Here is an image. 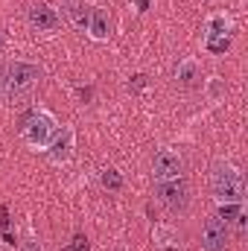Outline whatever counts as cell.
Returning a JSON list of instances; mask_svg holds the SVG:
<instances>
[{"label": "cell", "instance_id": "6", "mask_svg": "<svg viewBox=\"0 0 248 251\" xmlns=\"http://www.w3.org/2000/svg\"><path fill=\"white\" fill-rule=\"evenodd\" d=\"M228 243H231V228H228V222H225L219 213L207 216L204 225H201V249L204 251H225Z\"/></svg>", "mask_w": 248, "mask_h": 251}, {"label": "cell", "instance_id": "9", "mask_svg": "<svg viewBox=\"0 0 248 251\" xmlns=\"http://www.w3.org/2000/svg\"><path fill=\"white\" fill-rule=\"evenodd\" d=\"M59 24H62V18H59V12H56L53 6L38 3V6L29 9V26H32V29H38V32H53V29H59Z\"/></svg>", "mask_w": 248, "mask_h": 251}, {"label": "cell", "instance_id": "17", "mask_svg": "<svg viewBox=\"0 0 248 251\" xmlns=\"http://www.w3.org/2000/svg\"><path fill=\"white\" fill-rule=\"evenodd\" d=\"M0 228L9 234V210H6V207H0Z\"/></svg>", "mask_w": 248, "mask_h": 251}, {"label": "cell", "instance_id": "22", "mask_svg": "<svg viewBox=\"0 0 248 251\" xmlns=\"http://www.w3.org/2000/svg\"><path fill=\"white\" fill-rule=\"evenodd\" d=\"M64 251H73V249H64Z\"/></svg>", "mask_w": 248, "mask_h": 251}, {"label": "cell", "instance_id": "19", "mask_svg": "<svg viewBox=\"0 0 248 251\" xmlns=\"http://www.w3.org/2000/svg\"><path fill=\"white\" fill-rule=\"evenodd\" d=\"M134 6H137V12H146L149 9V0H134Z\"/></svg>", "mask_w": 248, "mask_h": 251}, {"label": "cell", "instance_id": "4", "mask_svg": "<svg viewBox=\"0 0 248 251\" xmlns=\"http://www.w3.org/2000/svg\"><path fill=\"white\" fill-rule=\"evenodd\" d=\"M231 29H234L231 18H225V15L207 18V24H204V50L213 53V56L228 53V47H231Z\"/></svg>", "mask_w": 248, "mask_h": 251}, {"label": "cell", "instance_id": "11", "mask_svg": "<svg viewBox=\"0 0 248 251\" xmlns=\"http://www.w3.org/2000/svg\"><path fill=\"white\" fill-rule=\"evenodd\" d=\"M64 15H67V21L73 24V29H79V32L88 29L91 12H88V6H85L82 0H67V3H64Z\"/></svg>", "mask_w": 248, "mask_h": 251}, {"label": "cell", "instance_id": "2", "mask_svg": "<svg viewBox=\"0 0 248 251\" xmlns=\"http://www.w3.org/2000/svg\"><path fill=\"white\" fill-rule=\"evenodd\" d=\"M210 193H213L216 204H243L246 201L243 173L228 161H216L210 167Z\"/></svg>", "mask_w": 248, "mask_h": 251}, {"label": "cell", "instance_id": "18", "mask_svg": "<svg viewBox=\"0 0 248 251\" xmlns=\"http://www.w3.org/2000/svg\"><path fill=\"white\" fill-rule=\"evenodd\" d=\"M21 251H41V246H38L35 240H26V243H24V249H21Z\"/></svg>", "mask_w": 248, "mask_h": 251}, {"label": "cell", "instance_id": "16", "mask_svg": "<svg viewBox=\"0 0 248 251\" xmlns=\"http://www.w3.org/2000/svg\"><path fill=\"white\" fill-rule=\"evenodd\" d=\"M70 249H73V251H88V240H85V237H76Z\"/></svg>", "mask_w": 248, "mask_h": 251}, {"label": "cell", "instance_id": "5", "mask_svg": "<svg viewBox=\"0 0 248 251\" xmlns=\"http://www.w3.org/2000/svg\"><path fill=\"white\" fill-rule=\"evenodd\" d=\"M155 196L164 207L173 213H184L190 207V187L184 178H170V181H155Z\"/></svg>", "mask_w": 248, "mask_h": 251}, {"label": "cell", "instance_id": "3", "mask_svg": "<svg viewBox=\"0 0 248 251\" xmlns=\"http://www.w3.org/2000/svg\"><path fill=\"white\" fill-rule=\"evenodd\" d=\"M56 134H59V120L47 108H35L21 126V140L35 152H47Z\"/></svg>", "mask_w": 248, "mask_h": 251}, {"label": "cell", "instance_id": "21", "mask_svg": "<svg viewBox=\"0 0 248 251\" xmlns=\"http://www.w3.org/2000/svg\"><path fill=\"white\" fill-rule=\"evenodd\" d=\"M0 47H3V38H0Z\"/></svg>", "mask_w": 248, "mask_h": 251}, {"label": "cell", "instance_id": "1", "mask_svg": "<svg viewBox=\"0 0 248 251\" xmlns=\"http://www.w3.org/2000/svg\"><path fill=\"white\" fill-rule=\"evenodd\" d=\"M41 79V67L32 62H12L3 76V97L12 105H26Z\"/></svg>", "mask_w": 248, "mask_h": 251}, {"label": "cell", "instance_id": "7", "mask_svg": "<svg viewBox=\"0 0 248 251\" xmlns=\"http://www.w3.org/2000/svg\"><path fill=\"white\" fill-rule=\"evenodd\" d=\"M184 173V158L173 149H161L152 158V178L155 181H170V178H181Z\"/></svg>", "mask_w": 248, "mask_h": 251}, {"label": "cell", "instance_id": "12", "mask_svg": "<svg viewBox=\"0 0 248 251\" xmlns=\"http://www.w3.org/2000/svg\"><path fill=\"white\" fill-rule=\"evenodd\" d=\"M196 82H198V62H196L193 56H187V59H181L178 67H175V85H178V88H193Z\"/></svg>", "mask_w": 248, "mask_h": 251}, {"label": "cell", "instance_id": "14", "mask_svg": "<svg viewBox=\"0 0 248 251\" xmlns=\"http://www.w3.org/2000/svg\"><path fill=\"white\" fill-rule=\"evenodd\" d=\"M102 187L111 190V193H120V190H123V176H120L117 170H105V173H102Z\"/></svg>", "mask_w": 248, "mask_h": 251}, {"label": "cell", "instance_id": "8", "mask_svg": "<svg viewBox=\"0 0 248 251\" xmlns=\"http://www.w3.org/2000/svg\"><path fill=\"white\" fill-rule=\"evenodd\" d=\"M73 146H76V131L70 126H64L62 131L53 137V143L47 146V155H50L53 164H67L70 155H73Z\"/></svg>", "mask_w": 248, "mask_h": 251}, {"label": "cell", "instance_id": "13", "mask_svg": "<svg viewBox=\"0 0 248 251\" xmlns=\"http://www.w3.org/2000/svg\"><path fill=\"white\" fill-rule=\"evenodd\" d=\"M152 240H155V249L161 251V249H170V246H178V234L173 231V228H155L152 231Z\"/></svg>", "mask_w": 248, "mask_h": 251}, {"label": "cell", "instance_id": "20", "mask_svg": "<svg viewBox=\"0 0 248 251\" xmlns=\"http://www.w3.org/2000/svg\"><path fill=\"white\" fill-rule=\"evenodd\" d=\"M161 251H181L178 246H170V249H161Z\"/></svg>", "mask_w": 248, "mask_h": 251}, {"label": "cell", "instance_id": "15", "mask_svg": "<svg viewBox=\"0 0 248 251\" xmlns=\"http://www.w3.org/2000/svg\"><path fill=\"white\" fill-rule=\"evenodd\" d=\"M146 85V76L143 73H137V76H131V82H128V88H134V91H140Z\"/></svg>", "mask_w": 248, "mask_h": 251}, {"label": "cell", "instance_id": "10", "mask_svg": "<svg viewBox=\"0 0 248 251\" xmlns=\"http://www.w3.org/2000/svg\"><path fill=\"white\" fill-rule=\"evenodd\" d=\"M88 38L91 41H97V44H102V41H108L111 38V15L102 9V6H97V9H91V21H88Z\"/></svg>", "mask_w": 248, "mask_h": 251}]
</instances>
